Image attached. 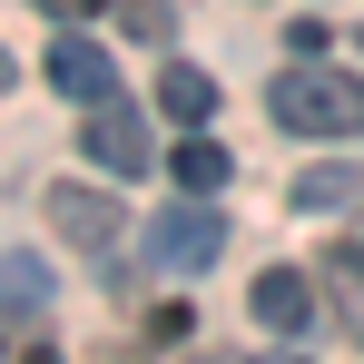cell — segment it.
<instances>
[{"instance_id": "cell-10", "label": "cell", "mask_w": 364, "mask_h": 364, "mask_svg": "<svg viewBox=\"0 0 364 364\" xmlns=\"http://www.w3.org/2000/svg\"><path fill=\"white\" fill-rule=\"evenodd\" d=\"M158 109L197 128L207 109H217V79H207V69H158Z\"/></svg>"}, {"instance_id": "cell-8", "label": "cell", "mask_w": 364, "mask_h": 364, "mask_svg": "<svg viewBox=\"0 0 364 364\" xmlns=\"http://www.w3.org/2000/svg\"><path fill=\"white\" fill-rule=\"evenodd\" d=\"M286 197H296L305 217H325V207H364V168H355V158H325V168H296V187H286Z\"/></svg>"}, {"instance_id": "cell-2", "label": "cell", "mask_w": 364, "mask_h": 364, "mask_svg": "<svg viewBox=\"0 0 364 364\" xmlns=\"http://www.w3.org/2000/svg\"><path fill=\"white\" fill-rule=\"evenodd\" d=\"M217 246H227V217H217L207 197H187V207H168V217H148V256L178 266V276L217 266Z\"/></svg>"}, {"instance_id": "cell-14", "label": "cell", "mask_w": 364, "mask_h": 364, "mask_svg": "<svg viewBox=\"0 0 364 364\" xmlns=\"http://www.w3.org/2000/svg\"><path fill=\"white\" fill-rule=\"evenodd\" d=\"M20 364H60V355H50V345H40V355H20Z\"/></svg>"}, {"instance_id": "cell-6", "label": "cell", "mask_w": 364, "mask_h": 364, "mask_svg": "<svg viewBox=\"0 0 364 364\" xmlns=\"http://www.w3.org/2000/svg\"><path fill=\"white\" fill-rule=\"evenodd\" d=\"M50 227H60L79 256H109V237H119L128 217L109 207V197H99V187H50Z\"/></svg>"}, {"instance_id": "cell-12", "label": "cell", "mask_w": 364, "mask_h": 364, "mask_svg": "<svg viewBox=\"0 0 364 364\" xmlns=\"http://www.w3.org/2000/svg\"><path fill=\"white\" fill-rule=\"evenodd\" d=\"M119 20H128V40H168V30H178L168 0H119Z\"/></svg>"}, {"instance_id": "cell-1", "label": "cell", "mask_w": 364, "mask_h": 364, "mask_svg": "<svg viewBox=\"0 0 364 364\" xmlns=\"http://www.w3.org/2000/svg\"><path fill=\"white\" fill-rule=\"evenodd\" d=\"M266 119L296 138H364V79L355 69H286L266 89Z\"/></svg>"}, {"instance_id": "cell-5", "label": "cell", "mask_w": 364, "mask_h": 364, "mask_svg": "<svg viewBox=\"0 0 364 364\" xmlns=\"http://www.w3.org/2000/svg\"><path fill=\"white\" fill-rule=\"evenodd\" d=\"M315 286H325V315L364 345V227H345V237L325 246V276H315Z\"/></svg>"}, {"instance_id": "cell-16", "label": "cell", "mask_w": 364, "mask_h": 364, "mask_svg": "<svg viewBox=\"0 0 364 364\" xmlns=\"http://www.w3.org/2000/svg\"><path fill=\"white\" fill-rule=\"evenodd\" d=\"M276 364H305V355H276Z\"/></svg>"}, {"instance_id": "cell-9", "label": "cell", "mask_w": 364, "mask_h": 364, "mask_svg": "<svg viewBox=\"0 0 364 364\" xmlns=\"http://www.w3.org/2000/svg\"><path fill=\"white\" fill-rule=\"evenodd\" d=\"M168 168H178V187H187V197H217V187L237 178V158H227L217 138H178V148H168Z\"/></svg>"}, {"instance_id": "cell-13", "label": "cell", "mask_w": 364, "mask_h": 364, "mask_svg": "<svg viewBox=\"0 0 364 364\" xmlns=\"http://www.w3.org/2000/svg\"><path fill=\"white\" fill-rule=\"evenodd\" d=\"M89 10H109V0H50V20H89Z\"/></svg>"}, {"instance_id": "cell-17", "label": "cell", "mask_w": 364, "mask_h": 364, "mask_svg": "<svg viewBox=\"0 0 364 364\" xmlns=\"http://www.w3.org/2000/svg\"><path fill=\"white\" fill-rule=\"evenodd\" d=\"M217 364H237V355H217Z\"/></svg>"}, {"instance_id": "cell-15", "label": "cell", "mask_w": 364, "mask_h": 364, "mask_svg": "<svg viewBox=\"0 0 364 364\" xmlns=\"http://www.w3.org/2000/svg\"><path fill=\"white\" fill-rule=\"evenodd\" d=\"M0 89H10V60H0Z\"/></svg>"}, {"instance_id": "cell-4", "label": "cell", "mask_w": 364, "mask_h": 364, "mask_svg": "<svg viewBox=\"0 0 364 364\" xmlns=\"http://www.w3.org/2000/svg\"><path fill=\"white\" fill-rule=\"evenodd\" d=\"M246 305H256V325H266V335H305V325H315V305H325V286L296 276V266H266V276L246 286Z\"/></svg>"}, {"instance_id": "cell-7", "label": "cell", "mask_w": 364, "mask_h": 364, "mask_svg": "<svg viewBox=\"0 0 364 364\" xmlns=\"http://www.w3.org/2000/svg\"><path fill=\"white\" fill-rule=\"evenodd\" d=\"M40 79H50L60 99H79V109H99L119 69H109V50H89V40H50V60H40Z\"/></svg>"}, {"instance_id": "cell-3", "label": "cell", "mask_w": 364, "mask_h": 364, "mask_svg": "<svg viewBox=\"0 0 364 364\" xmlns=\"http://www.w3.org/2000/svg\"><path fill=\"white\" fill-rule=\"evenodd\" d=\"M79 148H89V158H99L109 178H138V168L158 158V148H148V119H138V109H119V99H99V109H89Z\"/></svg>"}, {"instance_id": "cell-11", "label": "cell", "mask_w": 364, "mask_h": 364, "mask_svg": "<svg viewBox=\"0 0 364 364\" xmlns=\"http://www.w3.org/2000/svg\"><path fill=\"white\" fill-rule=\"evenodd\" d=\"M0 296H10V315H40V305H50V276H40V256H10V266H0Z\"/></svg>"}]
</instances>
